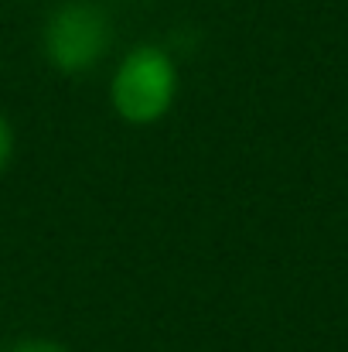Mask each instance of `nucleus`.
<instances>
[{
    "label": "nucleus",
    "instance_id": "nucleus-4",
    "mask_svg": "<svg viewBox=\"0 0 348 352\" xmlns=\"http://www.w3.org/2000/svg\"><path fill=\"white\" fill-rule=\"evenodd\" d=\"M14 352H69L62 342H51V339H24L17 342Z\"/></svg>",
    "mask_w": 348,
    "mask_h": 352
},
{
    "label": "nucleus",
    "instance_id": "nucleus-3",
    "mask_svg": "<svg viewBox=\"0 0 348 352\" xmlns=\"http://www.w3.org/2000/svg\"><path fill=\"white\" fill-rule=\"evenodd\" d=\"M10 157H14V126H10L7 117L0 113V175L7 171Z\"/></svg>",
    "mask_w": 348,
    "mask_h": 352
},
{
    "label": "nucleus",
    "instance_id": "nucleus-2",
    "mask_svg": "<svg viewBox=\"0 0 348 352\" xmlns=\"http://www.w3.org/2000/svg\"><path fill=\"white\" fill-rule=\"evenodd\" d=\"M110 41H113V21L106 17V10L82 0H69L58 10H51L41 31V48L48 65L65 76L96 69Z\"/></svg>",
    "mask_w": 348,
    "mask_h": 352
},
{
    "label": "nucleus",
    "instance_id": "nucleus-1",
    "mask_svg": "<svg viewBox=\"0 0 348 352\" xmlns=\"http://www.w3.org/2000/svg\"><path fill=\"white\" fill-rule=\"evenodd\" d=\"M178 96V65L157 45H137L123 55L110 82L116 117L130 126H150L164 120Z\"/></svg>",
    "mask_w": 348,
    "mask_h": 352
}]
</instances>
